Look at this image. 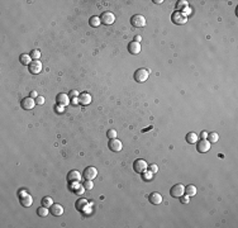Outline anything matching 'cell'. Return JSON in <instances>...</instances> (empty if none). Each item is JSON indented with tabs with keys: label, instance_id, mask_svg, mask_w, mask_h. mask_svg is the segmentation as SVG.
Listing matches in <instances>:
<instances>
[{
	"label": "cell",
	"instance_id": "23",
	"mask_svg": "<svg viewBox=\"0 0 238 228\" xmlns=\"http://www.w3.org/2000/svg\"><path fill=\"white\" fill-rule=\"evenodd\" d=\"M48 213H50V210H48V208L47 206H39L38 209H37V214H38L39 217H42V218H44V217H47L48 215Z\"/></svg>",
	"mask_w": 238,
	"mask_h": 228
},
{
	"label": "cell",
	"instance_id": "36",
	"mask_svg": "<svg viewBox=\"0 0 238 228\" xmlns=\"http://www.w3.org/2000/svg\"><path fill=\"white\" fill-rule=\"evenodd\" d=\"M63 108H65V107H62V105H59V104H57L56 108H55V110H56V112L59 113V114H62V113H63Z\"/></svg>",
	"mask_w": 238,
	"mask_h": 228
},
{
	"label": "cell",
	"instance_id": "40",
	"mask_svg": "<svg viewBox=\"0 0 238 228\" xmlns=\"http://www.w3.org/2000/svg\"><path fill=\"white\" fill-rule=\"evenodd\" d=\"M71 104L72 105H77L79 104V98H72L71 99Z\"/></svg>",
	"mask_w": 238,
	"mask_h": 228
},
{
	"label": "cell",
	"instance_id": "27",
	"mask_svg": "<svg viewBox=\"0 0 238 228\" xmlns=\"http://www.w3.org/2000/svg\"><path fill=\"white\" fill-rule=\"evenodd\" d=\"M185 8H188V1H186V0H180V1H177V4H176L177 12H180V10H184Z\"/></svg>",
	"mask_w": 238,
	"mask_h": 228
},
{
	"label": "cell",
	"instance_id": "26",
	"mask_svg": "<svg viewBox=\"0 0 238 228\" xmlns=\"http://www.w3.org/2000/svg\"><path fill=\"white\" fill-rule=\"evenodd\" d=\"M86 205H87V200L86 199H79L76 201V209L77 210H82Z\"/></svg>",
	"mask_w": 238,
	"mask_h": 228
},
{
	"label": "cell",
	"instance_id": "7",
	"mask_svg": "<svg viewBox=\"0 0 238 228\" xmlns=\"http://www.w3.org/2000/svg\"><path fill=\"white\" fill-rule=\"evenodd\" d=\"M100 20H102V23L105 24V25H110L114 23L115 20V15L112 13V12H104L102 13V15H100Z\"/></svg>",
	"mask_w": 238,
	"mask_h": 228
},
{
	"label": "cell",
	"instance_id": "5",
	"mask_svg": "<svg viewBox=\"0 0 238 228\" xmlns=\"http://www.w3.org/2000/svg\"><path fill=\"white\" fill-rule=\"evenodd\" d=\"M170 194H171V197L172 198H180V197H182V195L185 194V186L182 184H176V185H173V186L171 188V190H170Z\"/></svg>",
	"mask_w": 238,
	"mask_h": 228
},
{
	"label": "cell",
	"instance_id": "13",
	"mask_svg": "<svg viewBox=\"0 0 238 228\" xmlns=\"http://www.w3.org/2000/svg\"><path fill=\"white\" fill-rule=\"evenodd\" d=\"M148 200H150V203L153 204V205H160L162 203V195L160 193H157V192H153V193L150 194Z\"/></svg>",
	"mask_w": 238,
	"mask_h": 228
},
{
	"label": "cell",
	"instance_id": "24",
	"mask_svg": "<svg viewBox=\"0 0 238 228\" xmlns=\"http://www.w3.org/2000/svg\"><path fill=\"white\" fill-rule=\"evenodd\" d=\"M89 23H90V25H91V27L96 28V27H99V25L102 24V20H100V18H99V17H96V15H94V17L90 18Z\"/></svg>",
	"mask_w": 238,
	"mask_h": 228
},
{
	"label": "cell",
	"instance_id": "18",
	"mask_svg": "<svg viewBox=\"0 0 238 228\" xmlns=\"http://www.w3.org/2000/svg\"><path fill=\"white\" fill-rule=\"evenodd\" d=\"M79 103L81 105H89L91 103V95L89 93H81L79 95Z\"/></svg>",
	"mask_w": 238,
	"mask_h": 228
},
{
	"label": "cell",
	"instance_id": "14",
	"mask_svg": "<svg viewBox=\"0 0 238 228\" xmlns=\"http://www.w3.org/2000/svg\"><path fill=\"white\" fill-rule=\"evenodd\" d=\"M70 188H71L72 192L75 193V194H77V195H82L84 192H85V188H84V185H81L79 181H71Z\"/></svg>",
	"mask_w": 238,
	"mask_h": 228
},
{
	"label": "cell",
	"instance_id": "10",
	"mask_svg": "<svg viewBox=\"0 0 238 228\" xmlns=\"http://www.w3.org/2000/svg\"><path fill=\"white\" fill-rule=\"evenodd\" d=\"M20 105H22V108L24 110H30V109L34 108L36 100L33 98H30V97H27V98H24L22 102H20Z\"/></svg>",
	"mask_w": 238,
	"mask_h": 228
},
{
	"label": "cell",
	"instance_id": "28",
	"mask_svg": "<svg viewBox=\"0 0 238 228\" xmlns=\"http://www.w3.org/2000/svg\"><path fill=\"white\" fill-rule=\"evenodd\" d=\"M52 204H53V200H52V198L44 197L43 199H42V205H43V206H47V208H50Z\"/></svg>",
	"mask_w": 238,
	"mask_h": 228
},
{
	"label": "cell",
	"instance_id": "4",
	"mask_svg": "<svg viewBox=\"0 0 238 228\" xmlns=\"http://www.w3.org/2000/svg\"><path fill=\"white\" fill-rule=\"evenodd\" d=\"M147 169H148V165H147V162L145 160H142V158H138V160H136L134 163H133V170L137 172V174H143Z\"/></svg>",
	"mask_w": 238,
	"mask_h": 228
},
{
	"label": "cell",
	"instance_id": "3",
	"mask_svg": "<svg viewBox=\"0 0 238 228\" xmlns=\"http://www.w3.org/2000/svg\"><path fill=\"white\" fill-rule=\"evenodd\" d=\"M19 201L20 204H22L24 208H29V206L33 204V198H32V195H29L28 193L25 192H20V195H19Z\"/></svg>",
	"mask_w": 238,
	"mask_h": 228
},
{
	"label": "cell",
	"instance_id": "6",
	"mask_svg": "<svg viewBox=\"0 0 238 228\" xmlns=\"http://www.w3.org/2000/svg\"><path fill=\"white\" fill-rule=\"evenodd\" d=\"M171 20H172V23H175V24H177V25H181V24H185V23H186L188 17H185V15H184L181 12H177V10H176L175 13H172Z\"/></svg>",
	"mask_w": 238,
	"mask_h": 228
},
{
	"label": "cell",
	"instance_id": "20",
	"mask_svg": "<svg viewBox=\"0 0 238 228\" xmlns=\"http://www.w3.org/2000/svg\"><path fill=\"white\" fill-rule=\"evenodd\" d=\"M19 61H20V63H22V65L29 66V63L32 62V57H30V55H28V53H23V55H20Z\"/></svg>",
	"mask_w": 238,
	"mask_h": 228
},
{
	"label": "cell",
	"instance_id": "35",
	"mask_svg": "<svg viewBox=\"0 0 238 228\" xmlns=\"http://www.w3.org/2000/svg\"><path fill=\"white\" fill-rule=\"evenodd\" d=\"M150 171L152 174H156L158 171V166L156 165V163H152V165H150Z\"/></svg>",
	"mask_w": 238,
	"mask_h": 228
},
{
	"label": "cell",
	"instance_id": "8",
	"mask_svg": "<svg viewBox=\"0 0 238 228\" xmlns=\"http://www.w3.org/2000/svg\"><path fill=\"white\" fill-rule=\"evenodd\" d=\"M28 70H29L30 74H33V75H37V74H39V72L42 71V63L39 62V60L32 61V62L29 63V66H28Z\"/></svg>",
	"mask_w": 238,
	"mask_h": 228
},
{
	"label": "cell",
	"instance_id": "31",
	"mask_svg": "<svg viewBox=\"0 0 238 228\" xmlns=\"http://www.w3.org/2000/svg\"><path fill=\"white\" fill-rule=\"evenodd\" d=\"M30 57L33 58V60H38V58L41 57V52L38 50H33L30 52Z\"/></svg>",
	"mask_w": 238,
	"mask_h": 228
},
{
	"label": "cell",
	"instance_id": "32",
	"mask_svg": "<svg viewBox=\"0 0 238 228\" xmlns=\"http://www.w3.org/2000/svg\"><path fill=\"white\" fill-rule=\"evenodd\" d=\"M84 188H85V190H91V189L94 188L93 180H86L85 184H84Z\"/></svg>",
	"mask_w": 238,
	"mask_h": 228
},
{
	"label": "cell",
	"instance_id": "43",
	"mask_svg": "<svg viewBox=\"0 0 238 228\" xmlns=\"http://www.w3.org/2000/svg\"><path fill=\"white\" fill-rule=\"evenodd\" d=\"M153 3H156V4H161V3H163L162 0H153Z\"/></svg>",
	"mask_w": 238,
	"mask_h": 228
},
{
	"label": "cell",
	"instance_id": "17",
	"mask_svg": "<svg viewBox=\"0 0 238 228\" xmlns=\"http://www.w3.org/2000/svg\"><path fill=\"white\" fill-rule=\"evenodd\" d=\"M128 51L132 55H138L141 52V43L139 42H136V41L130 42V43L128 45Z\"/></svg>",
	"mask_w": 238,
	"mask_h": 228
},
{
	"label": "cell",
	"instance_id": "38",
	"mask_svg": "<svg viewBox=\"0 0 238 228\" xmlns=\"http://www.w3.org/2000/svg\"><path fill=\"white\" fill-rule=\"evenodd\" d=\"M181 13H182V14L185 15V17H186V15H189L190 13H191V9H189V7H188V8H185V9L182 10V12H181Z\"/></svg>",
	"mask_w": 238,
	"mask_h": 228
},
{
	"label": "cell",
	"instance_id": "37",
	"mask_svg": "<svg viewBox=\"0 0 238 228\" xmlns=\"http://www.w3.org/2000/svg\"><path fill=\"white\" fill-rule=\"evenodd\" d=\"M68 97L70 98H79V91H76V90H71Z\"/></svg>",
	"mask_w": 238,
	"mask_h": 228
},
{
	"label": "cell",
	"instance_id": "33",
	"mask_svg": "<svg viewBox=\"0 0 238 228\" xmlns=\"http://www.w3.org/2000/svg\"><path fill=\"white\" fill-rule=\"evenodd\" d=\"M179 199H180V201H181L182 204H188L189 201H190V197H189V195H182V197H180Z\"/></svg>",
	"mask_w": 238,
	"mask_h": 228
},
{
	"label": "cell",
	"instance_id": "15",
	"mask_svg": "<svg viewBox=\"0 0 238 228\" xmlns=\"http://www.w3.org/2000/svg\"><path fill=\"white\" fill-rule=\"evenodd\" d=\"M50 213L55 217H60L63 214V206L61 204H52L50 206Z\"/></svg>",
	"mask_w": 238,
	"mask_h": 228
},
{
	"label": "cell",
	"instance_id": "16",
	"mask_svg": "<svg viewBox=\"0 0 238 228\" xmlns=\"http://www.w3.org/2000/svg\"><path fill=\"white\" fill-rule=\"evenodd\" d=\"M109 148H110V150H112L113 152H119L122 148H123V145H122V142H120L119 140L114 138V140H110V141H109Z\"/></svg>",
	"mask_w": 238,
	"mask_h": 228
},
{
	"label": "cell",
	"instance_id": "2",
	"mask_svg": "<svg viewBox=\"0 0 238 228\" xmlns=\"http://www.w3.org/2000/svg\"><path fill=\"white\" fill-rule=\"evenodd\" d=\"M150 76V71L146 70V68H138L134 72V80L137 82H145L147 81V79Z\"/></svg>",
	"mask_w": 238,
	"mask_h": 228
},
{
	"label": "cell",
	"instance_id": "12",
	"mask_svg": "<svg viewBox=\"0 0 238 228\" xmlns=\"http://www.w3.org/2000/svg\"><path fill=\"white\" fill-rule=\"evenodd\" d=\"M56 102H57V104L59 105H62V107H66V105H68L70 104V97H68L67 94H63V93H61V94H59L56 97Z\"/></svg>",
	"mask_w": 238,
	"mask_h": 228
},
{
	"label": "cell",
	"instance_id": "39",
	"mask_svg": "<svg viewBox=\"0 0 238 228\" xmlns=\"http://www.w3.org/2000/svg\"><path fill=\"white\" fill-rule=\"evenodd\" d=\"M200 137H202V140H207V138H208V132L203 131L202 133H200Z\"/></svg>",
	"mask_w": 238,
	"mask_h": 228
},
{
	"label": "cell",
	"instance_id": "11",
	"mask_svg": "<svg viewBox=\"0 0 238 228\" xmlns=\"http://www.w3.org/2000/svg\"><path fill=\"white\" fill-rule=\"evenodd\" d=\"M196 150L200 153H205L210 150V142L208 140H200V142H198L196 145Z\"/></svg>",
	"mask_w": 238,
	"mask_h": 228
},
{
	"label": "cell",
	"instance_id": "1",
	"mask_svg": "<svg viewBox=\"0 0 238 228\" xmlns=\"http://www.w3.org/2000/svg\"><path fill=\"white\" fill-rule=\"evenodd\" d=\"M130 24L134 28H142L146 25V18L142 14H136L130 18Z\"/></svg>",
	"mask_w": 238,
	"mask_h": 228
},
{
	"label": "cell",
	"instance_id": "41",
	"mask_svg": "<svg viewBox=\"0 0 238 228\" xmlns=\"http://www.w3.org/2000/svg\"><path fill=\"white\" fill-rule=\"evenodd\" d=\"M37 97H38V94H37V91H34V90H33V91H32V93H30V98H33V99H36Z\"/></svg>",
	"mask_w": 238,
	"mask_h": 228
},
{
	"label": "cell",
	"instance_id": "22",
	"mask_svg": "<svg viewBox=\"0 0 238 228\" xmlns=\"http://www.w3.org/2000/svg\"><path fill=\"white\" fill-rule=\"evenodd\" d=\"M185 193L189 197H194V195H196V186L195 185H188L186 188H185Z\"/></svg>",
	"mask_w": 238,
	"mask_h": 228
},
{
	"label": "cell",
	"instance_id": "19",
	"mask_svg": "<svg viewBox=\"0 0 238 228\" xmlns=\"http://www.w3.org/2000/svg\"><path fill=\"white\" fill-rule=\"evenodd\" d=\"M81 177H82V175L79 172V171H76V170L70 171V172H68V175H67V180H68L70 183H71V181H79V183H80Z\"/></svg>",
	"mask_w": 238,
	"mask_h": 228
},
{
	"label": "cell",
	"instance_id": "9",
	"mask_svg": "<svg viewBox=\"0 0 238 228\" xmlns=\"http://www.w3.org/2000/svg\"><path fill=\"white\" fill-rule=\"evenodd\" d=\"M96 175H98V170H96V169L93 167V166H89V167L85 169V171H84L82 176L85 177V180H94L95 177H96Z\"/></svg>",
	"mask_w": 238,
	"mask_h": 228
},
{
	"label": "cell",
	"instance_id": "34",
	"mask_svg": "<svg viewBox=\"0 0 238 228\" xmlns=\"http://www.w3.org/2000/svg\"><path fill=\"white\" fill-rule=\"evenodd\" d=\"M34 100H36V104H38V105H43L44 104V98L43 97H37Z\"/></svg>",
	"mask_w": 238,
	"mask_h": 228
},
{
	"label": "cell",
	"instance_id": "21",
	"mask_svg": "<svg viewBox=\"0 0 238 228\" xmlns=\"http://www.w3.org/2000/svg\"><path fill=\"white\" fill-rule=\"evenodd\" d=\"M199 140V137L196 133H194V132H190V133L186 134V142L188 143H196Z\"/></svg>",
	"mask_w": 238,
	"mask_h": 228
},
{
	"label": "cell",
	"instance_id": "29",
	"mask_svg": "<svg viewBox=\"0 0 238 228\" xmlns=\"http://www.w3.org/2000/svg\"><path fill=\"white\" fill-rule=\"evenodd\" d=\"M142 179L145 180V181H150V180H152L153 179V174L151 172V171H148V172H143V175H142Z\"/></svg>",
	"mask_w": 238,
	"mask_h": 228
},
{
	"label": "cell",
	"instance_id": "25",
	"mask_svg": "<svg viewBox=\"0 0 238 228\" xmlns=\"http://www.w3.org/2000/svg\"><path fill=\"white\" fill-rule=\"evenodd\" d=\"M210 143H215V142H218V140H219V134L216 133V132H211V133H208V138H207Z\"/></svg>",
	"mask_w": 238,
	"mask_h": 228
},
{
	"label": "cell",
	"instance_id": "42",
	"mask_svg": "<svg viewBox=\"0 0 238 228\" xmlns=\"http://www.w3.org/2000/svg\"><path fill=\"white\" fill-rule=\"evenodd\" d=\"M134 41H136V42H141V41H142V37H141V36H136V37H134Z\"/></svg>",
	"mask_w": 238,
	"mask_h": 228
},
{
	"label": "cell",
	"instance_id": "30",
	"mask_svg": "<svg viewBox=\"0 0 238 228\" xmlns=\"http://www.w3.org/2000/svg\"><path fill=\"white\" fill-rule=\"evenodd\" d=\"M107 136H108V138H109V140H114V138H117V131H115V129H109V131L107 132Z\"/></svg>",
	"mask_w": 238,
	"mask_h": 228
}]
</instances>
